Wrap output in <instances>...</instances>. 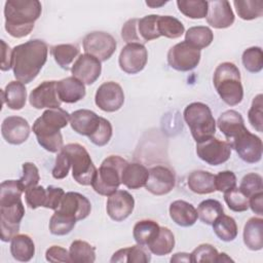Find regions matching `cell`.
<instances>
[{"instance_id": "obj_16", "label": "cell", "mask_w": 263, "mask_h": 263, "mask_svg": "<svg viewBox=\"0 0 263 263\" xmlns=\"http://www.w3.org/2000/svg\"><path fill=\"white\" fill-rule=\"evenodd\" d=\"M73 77L77 78L83 84L90 85L100 77L102 72L101 62L87 53L80 54L71 67Z\"/></svg>"}, {"instance_id": "obj_31", "label": "cell", "mask_w": 263, "mask_h": 263, "mask_svg": "<svg viewBox=\"0 0 263 263\" xmlns=\"http://www.w3.org/2000/svg\"><path fill=\"white\" fill-rule=\"evenodd\" d=\"M160 226L153 220H141L137 222L133 229V236L137 243L148 247L157 236Z\"/></svg>"}, {"instance_id": "obj_15", "label": "cell", "mask_w": 263, "mask_h": 263, "mask_svg": "<svg viewBox=\"0 0 263 263\" xmlns=\"http://www.w3.org/2000/svg\"><path fill=\"white\" fill-rule=\"evenodd\" d=\"M176 185V177L172 170L164 165H156L149 170L145 188L154 195H164L173 190Z\"/></svg>"}, {"instance_id": "obj_27", "label": "cell", "mask_w": 263, "mask_h": 263, "mask_svg": "<svg viewBox=\"0 0 263 263\" xmlns=\"http://www.w3.org/2000/svg\"><path fill=\"white\" fill-rule=\"evenodd\" d=\"M243 242L252 251H260L263 248V219L253 217L243 227Z\"/></svg>"}, {"instance_id": "obj_22", "label": "cell", "mask_w": 263, "mask_h": 263, "mask_svg": "<svg viewBox=\"0 0 263 263\" xmlns=\"http://www.w3.org/2000/svg\"><path fill=\"white\" fill-rule=\"evenodd\" d=\"M69 122L74 132L89 137L99 128L101 117L91 110L80 109L70 114Z\"/></svg>"}, {"instance_id": "obj_58", "label": "cell", "mask_w": 263, "mask_h": 263, "mask_svg": "<svg viewBox=\"0 0 263 263\" xmlns=\"http://www.w3.org/2000/svg\"><path fill=\"white\" fill-rule=\"evenodd\" d=\"M249 208H251L255 214L259 216L263 215V191L258 192L249 198Z\"/></svg>"}, {"instance_id": "obj_38", "label": "cell", "mask_w": 263, "mask_h": 263, "mask_svg": "<svg viewBox=\"0 0 263 263\" xmlns=\"http://www.w3.org/2000/svg\"><path fill=\"white\" fill-rule=\"evenodd\" d=\"M233 4L241 20L251 21L263 14V1L261 0H235Z\"/></svg>"}, {"instance_id": "obj_32", "label": "cell", "mask_w": 263, "mask_h": 263, "mask_svg": "<svg viewBox=\"0 0 263 263\" xmlns=\"http://www.w3.org/2000/svg\"><path fill=\"white\" fill-rule=\"evenodd\" d=\"M147 248L156 256L170 254L175 248L174 233L167 227H160L157 236L148 245Z\"/></svg>"}, {"instance_id": "obj_59", "label": "cell", "mask_w": 263, "mask_h": 263, "mask_svg": "<svg viewBox=\"0 0 263 263\" xmlns=\"http://www.w3.org/2000/svg\"><path fill=\"white\" fill-rule=\"evenodd\" d=\"M110 262H112V263H115V262L124 263V262H126V248L120 249L117 252H115L113 254L112 258L110 259Z\"/></svg>"}, {"instance_id": "obj_26", "label": "cell", "mask_w": 263, "mask_h": 263, "mask_svg": "<svg viewBox=\"0 0 263 263\" xmlns=\"http://www.w3.org/2000/svg\"><path fill=\"white\" fill-rule=\"evenodd\" d=\"M148 176L149 170L145 165L137 162H127L121 174V184L128 189H139L146 185Z\"/></svg>"}, {"instance_id": "obj_19", "label": "cell", "mask_w": 263, "mask_h": 263, "mask_svg": "<svg viewBox=\"0 0 263 263\" xmlns=\"http://www.w3.org/2000/svg\"><path fill=\"white\" fill-rule=\"evenodd\" d=\"M3 139L12 145H20L26 142L30 136V125L21 116H8L1 124Z\"/></svg>"}, {"instance_id": "obj_30", "label": "cell", "mask_w": 263, "mask_h": 263, "mask_svg": "<svg viewBox=\"0 0 263 263\" xmlns=\"http://www.w3.org/2000/svg\"><path fill=\"white\" fill-rule=\"evenodd\" d=\"M189 189L197 194H209L216 191L215 175L206 171H193L187 179Z\"/></svg>"}, {"instance_id": "obj_13", "label": "cell", "mask_w": 263, "mask_h": 263, "mask_svg": "<svg viewBox=\"0 0 263 263\" xmlns=\"http://www.w3.org/2000/svg\"><path fill=\"white\" fill-rule=\"evenodd\" d=\"M148 61V51L142 43H127L120 51L118 63L120 69L127 74L141 72Z\"/></svg>"}, {"instance_id": "obj_4", "label": "cell", "mask_w": 263, "mask_h": 263, "mask_svg": "<svg viewBox=\"0 0 263 263\" xmlns=\"http://www.w3.org/2000/svg\"><path fill=\"white\" fill-rule=\"evenodd\" d=\"M214 86L224 103L229 106L238 105L243 98V88L238 68L230 62L220 64L213 77Z\"/></svg>"}, {"instance_id": "obj_29", "label": "cell", "mask_w": 263, "mask_h": 263, "mask_svg": "<svg viewBox=\"0 0 263 263\" xmlns=\"http://www.w3.org/2000/svg\"><path fill=\"white\" fill-rule=\"evenodd\" d=\"M10 253L20 262H28L35 255L33 239L27 234H16L10 240Z\"/></svg>"}, {"instance_id": "obj_60", "label": "cell", "mask_w": 263, "mask_h": 263, "mask_svg": "<svg viewBox=\"0 0 263 263\" xmlns=\"http://www.w3.org/2000/svg\"><path fill=\"white\" fill-rule=\"evenodd\" d=\"M171 262H192L191 256L188 253H176L171 258Z\"/></svg>"}, {"instance_id": "obj_43", "label": "cell", "mask_w": 263, "mask_h": 263, "mask_svg": "<svg viewBox=\"0 0 263 263\" xmlns=\"http://www.w3.org/2000/svg\"><path fill=\"white\" fill-rule=\"evenodd\" d=\"M245 69L251 73H258L263 68V52L261 47L253 46L247 48L241 57Z\"/></svg>"}, {"instance_id": "obj_62", "label": "cell", "mask_w": 263, "mask_h": 263, "mask_svg": "<svg viewBox=\"0 0 263 263\" xmlns=\"http://www.w3.org/2000/svg\"><path fill=\"white\" fill-rule=\"evenodd\" d=\"M167 1H155V0H149V1H146V4L149 6V7H152V8H157V7H160L162 5H164Z\"/></svg>"}, {"instance_id": "obj_3", "label": "cell", "mask_w": 263, "mask_h": 263, "mask_svg": "<svg viewBox=\"0 0 263 263\" xmlns=\"http://www.w3.org/2000/svg\"><path fill=\"white\" fill-rule=\"evenodd\" d=\"M69 121L70 114L61 107L45 110L32 126L38 144L51 153L61 151L64 146L60 130L66 127Z\"/></svg>"}, {"instance_id": "obj_57", "label": "cell", "mask_w": 263, "mask_h": 263, "mask_svg": "<svg viewBox=\"0 0 263 263\" xmlns=\"http://www.w3.org/2000/svg\"><path fill=\"white\" fill-rule=\"evenodd\" d=\"M1 45H2V60H1L0 68L2 71H8L10 68H12V49L4 40H1Z\"/></svg>"}, {"instance_id": "obj_46", "label": "cell", "mask_w": 263, "mask_h": 263, "mask_svg": "<svg viewBox=\"0 0 263 263\" xmlns=\"http://www.w3.org/2000/svg\"><path fill=\"white\" fill-rule=\"evenodd\" d=\"M263 96L261 93L257 95L252 102L251 108L248 112V118L249 122L251 125L257 130V132H262L263 130V112H262V107H263V102H262Z\"/></svg>"}, {"instance_id": "obj_20", "label": "cell", "mask_w": 263, "mask_h": 263, "mask_svg": "<svg viewBox=\"0 0 263 263\" xmlns=\"http://www.w3.org/2000/svg\"><path fill=\"white\" fill-rule=\"evenodd\" d=\"M75 218L77 221L85 219L91 211L90 201L78 192L65 193L59 208L55 210Z\"/></svg>"}, {"instance_id": "obj_49", "label": "cell", "mask_w": 263, "mask_h": 263, "mask_svg": "<svg viewBox=\"0 0 263 263\" xmlns=\"http://www.w3.org/2000/svg\"><path fill=\"white\" fill-rule=\"evenodd\" d=\"M111 137H112V125L110 121L104 117H101L99 128L96 130V133L89 136L88 139L92 144L99 147H102L109 143Z\"/></svg>"}, {"instance_id": "obj_34", "label": "cell", "mask_w": 263, "mask_h": 263, "mask_svg": "<svg viewBox=\"0 0 263 263\" xmlns=\"http://www.w3.org/2000/svg\"><path fill=\"white\" fill-rule=\"evenodd\" d=\"M80 49L75 44H58L51 47L50 53L55 63L63 69L68 70L70 65L79 55Z\"/></svg>"}, {"instance_id": "obj_1", "label": "cell", "mask_w": 263, "mask_h": 263, "mask_svg": "<svg viewBox=\"0 0 263 263\" xmlns=\"http://www.w3.org/2000/svg\"><path fill=\"white\" fill-rule=\"evenodd\" d=\"M47 44L40 39L29 40L12 49V70L17 81L27 84L33 81L46 63Z\"/></svg>"}, {"instance_id": "obj_9", "label": "cell", "mask_w": 263, "mask_h": 263, "mask_svg": "<svg viewBox=\"0 0 263 263\" xmlns=\"http://www.w3.org/2000/svg\"><path fill=\"white\" fill-rule=\"evenodd\" d=\"M229 144L245 162L256 163L261 160L262 141L258 136L250 133L247 127L229 141Z\"/></svg>"}, {"instance_id": "obj_33", "label": "cell", "mask_w": 263, "mask_h": 263, "mask_svg": "<svg viewBox=\"0 0 263 263\" xmlns=\"http://www.w3.org/2000/svg\"><path fill=\"white\" fill-rule=\"evenodd\" d=\"M213 39V31L205 26L191 27L185 33V41L199 50L208 47L212 43Z\"/></svg>"}, {"instance_id": "obj_52", "label": "cell", "mask_w": 263, "mask_h": 263, "mask_svg": "<svg viewBox=\"0 0 263 263\" xmlns=\"http://www.w3.org/2000/svg\"><path fill=\"white\" fill-rule=\"evenodd\" d=\"M151 255L145 249V246L137 243L136 246L126 248V262L128 263H148Z\"/></svg>"}, {"instance_id": "obj_48", "label": "cell", "mask_w": 263, "mask_h": 263, "mask_svg": "<svg viewBox=\"0 0 263 263\" xmlns=\"http://www.w3.org/2000/svg\"><path fill=\"white\" fill-rule=\"evenodd\" d=\"M218 251L210 243H201L190 254L192 262L217 263Z\"/></svg>"}, {"instance_id": "obj_56", "label": "cell", "mask_w": 263, "mask_h": 263, "mask_svg": "<svg viewBox=\"0 0 263 263\" xmlns=\"http://www.w3.org/2000/svg\"><path fill=\"white\" fill-rule=\"evenodd\" d=\"M45 258H46L47 261L53 262V263H58V262L68 263V262H71L69 252L66 249H64V248H62L60 246H51V247H49L46 250Z\"/></svg>"}, {"instance_id": "obj_42", "label": "cell", "mask_w": 263, "mask_h": 263, "mask_svg": "<svg viewBox=\"0 0 263 263\" xmlns=\"http://www.w3.org/2000/svg\"><path fill=\"white\" fill-rule=\"evenodd\" d=\"M157 17L156 14H149L138 21V31L142 42H148L153 39L160 37L157 29Z\"/></svg>"}, {"instance_id": "obj_7", "label": "cell", "mask_w": 263, "mask_h": 263, "mask_svg": "<svg viewBox=\"0 0 263 263\" xmlns=\"http://www.w3.org/2000/svg\"><path fill=\"white\" fill-rule=\"evenodd\" d=\"M62 151L70 159L74 180L83 186L91 185L97 168L87 150L80 144L71 143L64 146Z\"/></svg>"}, {"instance_id": "obj_53", "label": "cell", "mask_w": 263, "mask_h": 263, "mask_svg": "<svg viewBox=\"0 0 263 263\" xmlns=\"http://www.w3.org/2000/svg\"><path fill=\"white\" fill-rule=\"evenodd\" d=\"M139 18H130L122 26L121 37L126 43H142L138 31Z\"/></svg>"}, {"instance_id": "obj_45", "label": "cell", "mask_w": 263, "mask_h": 263, "mask_svg": "<svg viewBox=\"0 0 263 263\" xmlns=\"http://www.w3.org/2000/svg\"><path fill=\"white\" fill-rule=\"evenodd\" d=\"M40 180L39 171L33 162H25L23 164V176L18 181L21 188L25 192L26 190L37 186Z\"/></svg>"}, {"instance_id": "obj_40", "label": "cell", "mask_w": 263, "mask_h": 263, "mask_svg": "<svg viewBox=\"0 0 263 263\" xmlns=\"http://www.w3.org/2000/svg\"><path fill=\"white\" fill-rule=\"evenodd\" d=\"M77 220L62 212L54 211L49 220V231L53 235H66L75 227Z\"/></svg>"}, {"instance_id": "obj_21", "label": "cell", "mask_w": 263, "mask_h": 263, "mask_svg": "<svg viewBox=\"0 0 263 263\" xmlns=\"http://www.w3.org/2000/svg\"><path fill=\"white\" fill-rule=\"evenodd\" d=\"M206 22L216 29H225L230 27L235 20L230 3L226 0L208 1Z\"/></svg>"}, {"instance_id": "obj_25", "label": "cell", "mask_w": 263, "mask_h": 263, "mask_svg": "<svg viewBox=\"0 0 263 263\" xmlns=\"http://www.w3.org/2000/svg\"><path fill=\"white\" fill-rule=\"evenodd\" d=\"M217 125L228 142L246 128L241 114L235 110H227L223 112L218 118Z\"/></svg>"}, {"instance_id": "obj_54", "label": "cell", "mask_w": 263, "mask_h": 263, "mask_svg": "<svg viewBox=\"0 0 263 263\" xmlns=\"http://www.w3.org/2000/svg\"><path fill=\"white\" fill-rule=\"evenodd\" d=\"M71 167V162L67 154H65L62 150L58 154L55 158V163L52 168V177L54 179H64L68 176V173Z\"/></svg>"}, {"instance_id": "obj_5", "label": "cell", "mask_w": 263, "mask_h": 263, "mask_svg": "<svg viewBox=\"0 0 263 263\" xmlns=\"http://www.w3.org/2000/svg\"><path fill=\"white\" fill-rule=\"evenodd\" d=\"M127 161L118 155H110L103 160L95 175L91 186L100 195L110 196L121 184V174Z\"/></svg>"}, {"instance_id": "obj_12", "label": "cell", "mask_w": 263, "mask_h": 263, "mask_svg": "<svg viewBox=\"0 0 263 263\" xmlns=\"http://www.w3.org/2000/svg\"><path fill=\"white\" fill-rule=\"evenodd\" d=\"M197 156L210 165H219L226 162L231 154V146L227 141L211 137L196 143Z\"/></svg>"}, {"instance_id": "obj_41", "label": "cell", "mask_w": 263, "mask_h": 263, "mask_svg": "<svg viewBox=\"0 0 263 263\" xmlns=\"http://www.w3.org/2000/svg\"><path fill=\"white\" fill-rule=\"evenodd\" d=\"M177 5L181 13L193 20L203 18L208 13V1L204 0H178Z\"/></svg>"}, {"instance_id": "obj_50", "label": "cell", "mask_w": 263, "mask_h": 263, "mask_svg": "<svg viewBox=\"0 0 263 263\" xmlns=\"http://www.w3.org/2000/svg\"><path fill=\"white\" fill-rule=\"evenodd\" d=\"M26 203L30 209L44 206L46 200V189L42 186H34L25 191Z\"/></svg>"}, {"instance_id": "obj_47", "label": "cell", "mask_w": 263, "mask_h": 263, "mask_svg": "<svg viewBox=\"0 0 263 263\" xmlns=\"http://www.w3.org/2000/svg\"><path fill=\"white\" fill-rule=\"evenodd\" d=\"M239 189L243 192L246 196H248V198L258 192L263 191L262 177L256 173L247 174L240 182Z\"/></svg>"}, {"instance_id": "obj_8", "label": "cell", "mask_w": 263, "mask_h": 263, "mask_svg": "<svg viewBox=\"0 0 263 263\" xmlns=\"http://www.w3.org/2000/svg\"><path fill=\"white\" fill-rule=\"evenodd\" d=\"M25 215V208L21 198L0 201V230L1 240L10 241L20 231V224Z\"/></svg>"}, {"instance_id": "obj_24", "label": "cell", "mask_w": 263, "mask_h": 263, "mask_svg": "<svg viewBox=\"0 0 263 263\" xmlns=\"http://www.w3.org/2000/svg\"><path fill=\"white\" fill-rule=\"evenodd\" d=\"M170 216L179 226L189 227L197 221V211L185 200H175L170 205Z\"/></svg>"}, {"instance_id": "obj_11", "label": "cell", "mask_w": 263, "mask_h": 263, "mask_svg": "<svg viewBox=\"0 0 263 263\" xmlns=\"http://www.w3.org/2000/svg\"><path fill=\"white\" fill-rule=\"evenodd\" d=\"M83 49L85 53L97 58L100 62L109 60L116 50V40L106 32H91L83 38Z\"/></svg>"}, {"instance_id": "obj_14", "label": "cell", "mask_w": 263, "mask_h": 263, "mask_svg": "<svg viewBox=\"0 0 263 263\" xmlns=\"http://www.w3.org/2000/svg\"><path fill=\"white\" fill-rule=\"evenodd\" d=\"M95 103L105 112H115L119 110L124 103L122 87L114 81L104 82L96 91Z\"/></svg>"}, {"instance_id": "obj_61", "label": "cell", "mask_w": 263, "mask_h": 263, "mask_svg": "<svg viewBox=\"0 0 263 263\" xmlns=\"http://www.w3.org/2000/svg\"><path fill=\"white\" fill-rule=\"evenodd\" d=\"M233 261L226 253H219L217 257V263H224V262H230Z\"/></svg>"}, {"instance_id": "obj_39", "label": "cell", "mask_w": 263, "mask_h": 263, "mask_svg": "<svg viewBox=\"0 0 263 263\" xmlns=\"http://www.w3.org/2000/svg\"><path fill=\"white\" fill-rule=\"evenodd\" d=\"M197 216L206 225H212L215 220L224 214V209L220 201L216 199H205L197 208Z\"/></svg>"}, {"instance_id": "obj_28", "label": "cell", "mask_w": 263, "mask_h": 263, "mask_svg": "<svg viewBox=\"0 0 263 263\" xmlns=\"http://www.w3.org/2000/svg\"><path fill=\"white\" fill-rule=\"evenodd\" d=\"M2 102L11 110H21L25 107L27 100V89L20 81H10L5 89L1 91Z\"/></svg>"}, {"instance_id": "obj_51", "label": "cell", "mask_w": 263, "mask_h": 263, "mask_svg": "<svg viewBox=\"0 0 263 263\" xmlns=\"http://www.w3.org/2000/svg\"><path fill=\"white\" fill-rule=\"evenodd\" d=\"M216 190L220 192H227L236 187V176L231 171H223L215 175Z\"/></svg>"}, {"instance_id": "obj_17", "label": "cell", "mask_w": 263, "mask_h": 263, "mask_svg": "<svg viewBox=\"0 0 263 263\" xmlns=\"http://www.w3.org/2000/svg\"><path fill=\"white\" fill-rule=\"evenodd\" d=\"M135 199L133 195L125 190H117L107 199V214L116 221L121 222L125 220L134 211Z\"/></svg>"}, {"instance_id": "obj_55", "label": "cell", "mask_w": 263, "mask_h": 263, "mask_svg": "<svg viewBox=\"0 0 263 263\" xmlns=\"http://www.w3.org/2000/svg\"><path fill=\"white\" fill-rule=\"evenodd\" d=\"M64 195L65 191L62 188L49 185L46 188V200L44 208L55 211L59 208Z\"/></svg>"}, {"instance_id": "obj_6", "label": "cell", "mask_w": 263, "mask_h": 263, "mask_svg": "<svg viewBox=\"0 0 263 263\" xmlns=\"http://www.w3.org/2000/svg\"><path fill=\"white\" fill-rule=\"evenodd\" d=\"M183 115L196 143L214 137L216 121L206 104L201 102L191 103L186 106Z\"/></svg>"}, {"instance_id": "obj_44", "label": "cell", "mask_w": 263, "mask_h": 263, "mask_svg": "<svg viewBox=\"0 0 263 263\" xmlns=\"http://www.w3.org/2000/svg\"><path fill=\"white\" fill-rule=\"evenodd\" d=\"M224 200L228 208L233 212H245L249 209V198L243 194V192L234 187L233 189L224 193Z\"/></svg>"}, {"instance_id": "obj_37", "label": "cell", "mask_w": 263, "mask_h": 263, "mask_svg": "<svg viewBox=\"0 0 263 263\" xmlns=\"http://www.w3.org/2000/svg\"><path fill=\"white\" fill-rule=\"evenodd\" d=\"M157 29L160 36L171 39L179 38L185 32L182 22L171 15H158Z\"/></svg>"}, {"instance_id": "obj_35", "label": "cell", "mask_w": 263, "mask_h": 263, "mask_svg": "<svg viewBox=\"0 0 263 263\" xmlns=\"http://www.w3.org/2000/svg\"><path fill=\"white\" fill-rule=\"evenodd\" d=\"M215 234L223 241H232L237 236L235 220L227 215H221L212 224Z\"/></svg>"}, {"instance_id": "obj_10", "label": "cell", "mask_w": 263, "mask_h": 263, "mask_svg": "<svg viewBox=\"0 0 263 263\" xmlns=\"http://www.w3.org/2000/svg\"><path fill=\"white\" fill-rule=\"evenodd\" d=\"M200 57V50L184 40L170 48L167 63L177 71L187 72L193 70L199 64Z\"/></svg>"}, {"instance_id": "obj_18", "label": "cell", "mask_w": 263, "mask_h": 263, "mask_svg": "<svg viewBox=\"0 0 263 263\" xmlns=\"http://www.w3.org/2000/svg\"><path fill=\"white\" fill-rule=\"evenodd\" d=\"M55 83L57 81L53 80L43 81L35 87L29 96L30 105L36 109H52L61 107L62 101L58 96Z\"/></svg>"}, {"instance_id": "obj_2", "label": "cell", "mask_w": 263, "mask_h": 263, "mask_svg": "<svg viewBox=\"0 0 263 263\" xmlns=\"http://www.w3.org/2000/svg\"><path fill=\"white\" fill-rule=\"evenodd\" d=\"M42 5L38 0H8L4 6L5 30L14 38H23L34 29Z\"/></svg>"}, {"instance_id": "obj_23", "label": "cell", "mask_w": 263, "mask_h": 263, "mask_svg": "<svg viewBox=\"0 0 263 263\" xmlns=\"http://www.w3.org/2000/svg\"><path fill=\"white\" fill-rule=\"evenodd\" d=\"M57 92L60 100L67 104L76 103L85 97V86L77 78L70 76L55 83Z\"/></svg>"}, {"instance_id": "obj_36", "label": "cell", "mask_w": 263, "mask_h": 263, "mask_svg": "<svg viewBox=\"0 0 263 263\" xmlns=\"http://www.w3.org/2000/svg\"><path fill=\"white\" fill-rule=\"evenodd\" d=\"M70 260L73 263H92L96 261V249L84 240H74L69 250Z\"/></svg>"}]
</instances>
